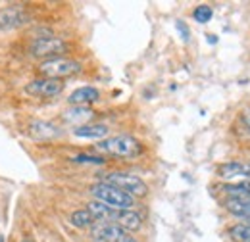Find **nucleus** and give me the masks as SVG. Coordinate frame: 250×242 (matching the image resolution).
Returning a JSON list of instances; mask_svg holds the SVG:
<instances>
[{
    "label": "nucleus",
    "instance_id": "nucleus-1",
    "mask_svg": "<svg viewBox=\"0 0 250 242\" xmlns=\"http://www.w3.org/2000/svg\"><path fill=\"white\" fill-rule=\"evenodd\" d=\"M91 194L98 202H102V204H106L114 210H129L135 204L133 196H129L127 192L108 184V182H98V184L91 186Z\"/></svg>",
    "mask_w": 250,
    "mask_h": 242
},
{
    "label": "nucleus",
    "instance_id": "nucleus-2",
    "mask_svg": "<svg viewBox=\"0 0 250 242\" xmlns=\"http://www.w3.org/2000/svg\"><path fill=\"white\" fill-rule=\"evenodd\" d=\"M96 148L100 152L112 154V156H120V158H133V156H139L143 152L141 142L135 137H129V135H118V137L100 141L96 144Z\"/></svg>",
    "mask_w": 250,
    "mask_h": 242
},
{
    "label": "nucleus",
    "instance_id": "nucleus-3",
    "mask_svg": "<svg viewBox=\"0 0 250 242\" xmlns=\"http://www.w3.org/2000/svg\"><path fill=\"white\" fill-rule=\"evenodd\" d=\"M39 71L42 73V77L46 79H62L69 77L81 71V63L75 61L73 58H50V60L42 61L39 65Z\"/></svg>",
    "mask_w": 250,
    "mask_h": 242
},
{
    "label": "nucleus",
    "instance_id": "nucleus-4",
    "mask_svg": "<svg viewBox=\"0 0 250 242\" xmlns=\"http://www.w3.org/2000/svg\"><path fill=\"white\" fill-rule=\"evenodd\" d=\"M106 182L108 184H112V186H116V188H120V190H124L127 192L129 196H146L148 194V186H146V182L143 181V179H139L137 175H131V173H110V175H106Z\"/></svg>",
    "mask_w": 250,
    "mask_h": 242
},
{
    "label": "nucleus",
    "instance_id": "nucleus-5",
    "mask_svg": "<svg viewBox=\"0 0 250 242\" xmlns=\"http://www.w3.org/2000/svg\"><path fill=\"white\" fill-rule=\"evenodd\" d=\"M25 91L33 94V96H41V98H52V96H58L63 91V85L60 79H46V77H41V79H35L27 85Z\"/></svg>",
    "mask_w": 250,
    "mask_h": 242
},
{
    "label": "nucleus",
    "instance_id": "nucleus-6",
    "mask_svg": "<svg viewBox=\"0 0 250 242\" xmlns=\"http://www.w3.org/2000/svg\"><path fill=\"white\" fill-rule=\"evenodd\" d=\"M125 235V231L114 221H100L91 227V237L96 242H118Z\"/></svg>",
    "mask_w": 250,
    "mask_h": 242
},
{
    "label": "nucleus",
    "instance_id": "nucleus-7",
    "mask_svg": "<svg viewBox=\"0 0 250 242\" xmlns=\"http://www.w3.org/2000/svg\"><path fill=\"white\" fill-rule=\"evenodd\" d=\"M29 23V14L23 8H2L0 10V31H12Z\"/></svg>",
    "mask_w": 250,
    "mask_h": 242
},
{
    "label": "nucleus",
    "instance_id": "nucleus-8",
    "mask_svg": "<svg viewBox=\"0 0 250 242\" xmlns=\"http://www.w3.org/2000/svg\"><path fill=\"white\" fill-rule=\"evenodd\" d=\"M65 42L62 39L56 37H42V39H35L31 44L33 56H54V54H62L65 52Z\"/></svg>",
    "mask_w": 250,
    "mask_h": 242
},
{
    "label": "nucleus",
    "instance_id": "nucleus-9",
    "mask_svg": "<svg viewBox=\"0 0 250 242\" xmlns=\"http://www.w3.org/2000/svg\"><path fill=\"white\" fill-rule=\"evenodd\" d=\"M62 118L65 123L75 125V129H77V127L87 125V121L93 118V110L89 106H71V108H67L63 112Z\"/></svg>",
    "mask_w": 250,
    "mask_h": 242
},
{
    "label": "nucleus",
    "instance_id": "nucleus-10",
    "mask_svg": "<svg viewBox=\"0 0 250 242\" xmlns=\"http://www.w3.org/2000/svg\"><path fill=\"white\" fill-rule=\"evenodd\" d=\"M29 133H31L35 139H42V141H48V139H56L60 137V127H56L54 123H48V121H33L29 125Z\"/></svg>",
    "mask_w": 250,
    "mask_h": 242
},
{
    "label": "nucleus",
    "instance_id": "nucleus-11",
    "mask_svg": "<svg viewBox=\"0 0 250 242\" xmlns=\"http://www.w3.org/2000/svg\"><path fill=\"white\" fill-rule=\"evenodd\" d=\"M100 98V92L94 87H79L69 94V104L71 106H89Z\"/></svg>",
    "mask_w": 250,
    "mask_h": 242
},
{
    "label": "nucleus",
    "instance_id": "nucleus-12",
    "mask_svg": "<svg viewBox=\"0 0 250 242\" xmlns=\"http://www.w3.org/2000/svg\"><path fill=\"white\" fill-rule=\"evenodd\" d=\"M116 223L124 229V231H137L143 225V217L133 210H120L116 215Z\"/></svg>",
    "mask_w": 250,
    "mask_h": 242
},
{
    "label": "nucleus",
    "instance_id": "nucleus-13",
    "mask_svg": "<svg viewBox=\"0 0 250 242\" xmlns=\"http://www.w3.org/2000/svg\"><path fill=\"white\" fill-rule=\"evenodd\" d=\"M91 215L94 217V221H114L116 223V215L120 210H114V208H110V206H106V204H102V202H98V200H94L89 204V208H87Z\"/></svg>",
    "mask_w": 250,
    "mask_h": 242
},
{
    "label": "nucleus",
    "instance_id": "nucleus-14",
    "mask_svg": "<svg viewBox=\"0 0 250 242\" xmlns=\"http://www.w3.org/2000/svg\"><path fill=\"white\" fill-rule=\"evenodd\" d=\"M75 137L79 139H104L108 135V127L106 125H83V127H77L73 131Z\"/></svg>",
    "mask_w": 250,
    "mask_h": 242
},
{
    "label": "nucleus",
    "instance_id": "nucleus-15",
    "mask_svg": "<svg viewBox=\"0 0 250 242\" xmlns=\"http://www.w3.org/2000/svg\"><path fill=\"white\" fill-rule=\"evenodd\" d=\"M225 208H227V212L237 215V217L250 219V202H243V200H237V198H229L225 202Z\"/></svg>",
    "mask_w": 250,
    "mask_h": 242
},
{
    "label": "nucleus",
    "instance_id": "nucleus-16",
    "mask_svg": "<svg viewBox=\"0 0 250 242\" xmlns=\"http://www.w3.org/2000/svg\"><path fill=\"white\" fill-rule=\"evenodd\" d=\"M69 221L77 229H87V227H93L94 225V217L91 215L89 210H75V212L71 213Z\"/></svg>",
    "mask_w": 250,
    "mask_h": 242
},
{
    "label": "nucleus",
    "instance_id": "nucleus-17",
    "mask_svg": "<svg viewBox=\"0 0 250 242\" xmlns=\"http://www.w3.org/2000/svg\"><path fill=\"white\" fill-rule=\"evenodd\" d=\"M229 235L237 242H250V225H233Z\"/></svg>",
    "mask_w": 250,
    "mask_h": 242
},
{
    "label": "nucleus",
    "instance_id": "nucleus-18",
    "mask_svg": "<svg viewBox=\"0 0 250 242\" xmlns=\"http://www.w3.org/2000/svg\"><path fill=\"white\" fill-rule=\"evenodd\" d=\"M212 16H214V10L210 8V6H196L194 8V12H192V18L198 21V23H208L210 20H212Z\"/></svg>",
    "mask_w": 250,
    "mask_h": 242
},
{
    "label": "nucleus",
    "instance_id": "nucleus-19",
    "mask_svg": "<svg viewBox=\"0 0 250 242\" xmlns=\"http://www.w3.org/2000/svg\"><path fill=\"white\" fill-rule=\"evenodd\" d=\"M75 163H93V165H100V163H104V158H100V156H91V154H79V156H75V158H71Z\"/></svg>",
    "mask_w": 250,
    "mask_h": 242
},
{
    "label": "nucleus",
    "instance_id": "nucleus-20",
    "mask_svg": "<svg viewBox=\"0 0 250 242\" xmlns=\"http://www.w3.org/2000/svg\"><path fill=\"white\" fill-rule=\"evenodd\" d=\"M177 31L183 35V40H188V29L183 21H177Z\"/></svg>",
    "mask_w": 250,
    "mask_h": 242
},
{
    "label": "nucleus",
    "instance_id": "nucleus-21",
    "mask_svg": "<svg viewBox=\"0 0 250 242\" xmlns=\"http://www.w3.org/2000/svg\"><path fill=\"white\" fill-rule=\"evenodd\" d=\"M118 242H139V241H135V239H133V237H129V235H127V233H125L124 237H122V239H120V241Z\"/></svg>",
    "mask_w": 250,
    "mask_h": 242
},
{
    "label": "nucleus",
    "instance_id": "nucleus-22",
    "mask_svg": "<svg viewBox=\"0 0 250 242\" xmlns=\"http://www.w3.org/2000/svg\"><path fill=\"white\" fill-rule=\"evenodd\" d=\"M208 42H210V44H216V42H218V37H216V35H208Z\"/></svg>",
    "mask_w": 250,
    "mask_h": 242
},
{
    "label": "nucleus",
    "instance_id": "nucleus-23",
    "mask_svg": "<svg viewBox=\"0 0 250 242\" xmlns=\"http://www.w3.org/2000/svg\"><path fill=\"white\" fill-rule=\"evenodd\" d=\"M0 242H4V235H0Z\"/></svg>",
    "mask_w": 250,
    "mask_h": 242
},
{
    "label": "nucleus",
    "instance_id": "nucleus-24",
    "mask_svg": "<svg viewBox=\"0 0 250 242\" xmlns=\"http://www.w3.org/2000/svg\"><path fill=\"white\" fill-rule=\"evenodd\" d=\"M247 123H249V127H250V118H247Z\"/></svg>",
    "mask_w": 250,
    "mask_h": 242
},
{
    "label": "nucleus",
    "instance_id": "nucleus-25",
    "mask_svg": "<svg viewBox=\"0 0 250 242\" xmlns=\"http://www.w3.org/2000/svg\"><path fill=\"white\" fill-rule=\"evenodd\" d=\"M21 242H35V241H21Z\"/></svg>",
    "mask_w": 250,
    "mask_h": 242
}]
</instances>
